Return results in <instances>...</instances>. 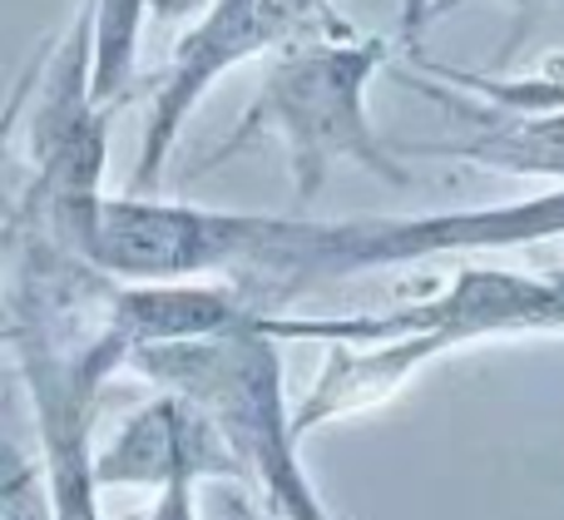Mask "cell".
<instances>
[{"label": "cell", "instance_id": "cell-11", "mask_svg": "<svg viewBox=\"0 0 564 520\" xmlns=\"http://www.w3.org/2000/svg\"><path fill=\"white\" fill-rule=\"evenodd\" d=\"M446 85L470 89L476 99L500 109H564V75H535V79H500V75H466V69H436Z\"/></svg>", "mask_w": 564, "mask_h": 520}, {"label": "cell", "instance_id": "cell-12", "mask_svg": "<svg viewBox=\"0 0 564 520\" xmlns=\"http://www.w3.org/2000/svg\"><path fill=\"white\" fill-rule=\"evenodd\" d=\"M144 520H198L194 511V481H169L159 486V501Z\"/></svg>", "mask_w": 564, "mask_h": 520}, {"label": "cell", "instance_id": "cell-18", "mask_svg": "<svg viewBox=\"0 0 564 520\" xmlns=\"http://www.w3.org/2000/svg\"><path fill=\"white\" fill-rule=\"evenodd\" d=\"M268 520H273V516H268Z\"/></svg>", "mask_w": 564, "mask_h": 520}, {"label": "cell", "instance_id": "cell-6", "mask_svg": "<svg viewBox=\"0 0 564 520\" xmlns=\"http://www.w3.org/2000/svg\"><path fill=\"white\" fill-rule=\"evenodd\" d=\"M307 30H312L307 20H297L282 0H208L204 15L174 45V59H169L164 79L154 89L149 124H144V139H139V159H134V194L159 188V174H164L169 154L178 144V129L188 124L198 99L228 69L263 55L273 45H288V40L307 35Z\"/></svg>", "mask_w": 564, "mask_h": 520}, {"label": "cell", "instance_id": "cell-4", "mask_svg": "<svg viewBox=\"0 0 564 520\" xmlns=\"http://www.w3.org/2000/svg\"><path fill=\"white\" fill-rule=\"evenodd\" d=\"M6 343L20 353L45 466L50 520H105L95 481V402L115 367H124L119 337L85 317V303H15Z\"/></svg>", "mask_w": 564, "mask_h": 520}, {"label": "cell", "instance_id": "cell-9", "mask_svg": "<svg viewBox=\"0 0 564 520\" xmlns=\"http://www.w3.org/2000/svg\"><path fill=\"white\" fill-rule=\"evenodd\" d=\"M258 307L238 283H204V278H184V283H129L109 288L105 297V327L119 337L124 357L134 347L154 343H184V337H208L224 327L253 317Z\"/></svg>", "mask_w": 564, "mask_h": 520}, {"label": "cell", "instance_id": "cell-17", "mask_svg": "<svg viewBox=\"0 0 564 520\" xmlns=\"http://www.w3.org/2000/svg\"><path fill=\"white\" fill-rule=\"evenodd\" d=\"M282 6H288L292 15H297V20H307V25H317V20H332L322 0H282Z\"/></svg>", "mask_w": 564, "mask_h": 520}, {"label": "cell", "instance_id": "cell-8", "mask_svg": "<svg viewBox=\"0 0 564 520\" xmlns=\"http://www.w3.org/2000/svg\"><path fill=\"white\" fill-rule=\"evenodd\" d=\"M411 79V75H406ZM411 85L446 105L451 115L466 119L460 139H441V144H416V154L431 159H466L476 169H496V174L516 178H555L564 184V109H500L476 105L446 79L416 75Z\"/></svg>", "mask_w": 564, "mask_h": 520}, {"label": "cell", "instance_id": "cell-15", "mask_svg": "<svg viewBox=\"0 0 564 520\" xmlns=\"http://www.w3.org/2000/svg\"><path fill=\"white\" fill-rule=\"evenodd\" d=\"M460 6H470V0H441V6H436V15H446V10H460ZM540 6H545V0H516V30H510V40H506V55H500V59H510V50H516L520 40H525L530 15H535Z\"/></svg>", "mask_w": 564, "mask_h": 520}, {"label": "cell", "instance_id": "cell-2", "mask_svg": "<svg viewBox=\"0 0 564 520\" xmlns=\"http://www.w3.org/2000/svg\"><path fill=\"white\" fill-rule=\"evenodd\" d=\"M381 55L387 40H357L347 30L288 40V55L273 59L253 109L238 119V129L224 139V149H214L208 164H224L253 139L278 134L288 149L297 204H312L322 194L332 164L341 159L387 178L391 188H406L411 169L401 164V149H391L367 119V85L381 69Z\"/></svg>", "mask_w": 564, "mask_h": 520}, {"label": "cell", "instance_id": "cell-7", "mask_svg": "<svg viewBox=\"0 0 564 520\" xmlns=\"http://www.w3.org/2000/svg\"><path fill=\"white\" fill-rule=\"evenodd\" d=\"M95 481L109 486H169V481H243V466L228 452L224 432L198 402L178 392L139 407L95 452Z\"/></svg>", "mask_w": 564, "mask_h": 520}, {"label": "cell", "instance_id": "cell-5", "mask_svg": "<svg viewBox=\"0 0 564 520\" xmlns=\"http://www.w3.org/2000/svg\"><path fill=\"white\" fill-rule=\"evenodd\" d=\"M273 337H411L426 357L480 337L510 333H564V268L545 278L506 273V268H460L441 297L397 307L387 317H347V323H307V317H263Z\"/></svg>", "mask_w": 564, "mask_h": 520}, {"label": "cell", "instance_id": "cell-3", "mask_svg": "<svg viewBox=\"0 0 564 520\" xmlns=\"http://www.w3.org/2000/svg\"><path fill=\"white\" fill-rule=\"evenodd\" d=\"M564 238V184L545 194L516 198V204L460 208V214H421V218H268L263 253L243 293H307L322 283H347L381 268H406L426 258L460 253H500Z\"/></svg>", "mask_w": 564, "mask_h": 520}, {"label": "cell", "instance_id": "cell-16", "mask_svg": "<svg viewBox=\"0 0 564 520\" xmlns=\"http://www.w3.org/2000/svg\"><path fill=\"white\" fill-rule=\"evenodd\" d=\"M25 476H35V472H30V466L20 462V452H15V446H6V442H0V491H10V486H15V481H25Z\"/></svg>", "mask_w": 564, "mask_h": 520}, {"label": "cell", "instance_id": "cell-1", "mask_svg": "<svg viewBox=\"0 0 564 520\" xmlns=\"http://www.w3.org/2000/svg\"><path fill=\"white\" fill-rule=\"evenodd\" d=\"M139 377L198 402L224 432L228 452L243 466V481L268 496L273 520H332L297 462L292 412L282 397L278 337L263 327V313L184 343L134 347L124 357Z\"/></svg>", "mask_w": 564, "mask_h": 520}, {"label": "cell", "instance_id": "cell-10", "mask_svg": "<svg viewBox=\"0 0 564 520\" xmlns=\"http://www.w3.org/2000/svg\"><path fill=\"white\" fill-rule=\"evenodd\" d=\"M95 6V59H89V95L99 109H119L134 85L139 35L154 0H89Z\"/></svg>", "mask_w": 564, "mask_h": 520}, {"label": "cell", "instance_id": "cell-13", "mask_svg": "<svg viewBox=\"0 0 564 520\" xmlns=\"http://www.w3.org/2000/svg\"><path fill=\"white\" fill-rule=\"evenodd\" d=\"M436 6H441V0H401L397 30H401V40H406V45H416V40L426 35V25L436 20Z\"/></svg>", "mask_w": 564, "mask_h": 520}, {"label": "cell", "instance_id": "cell-14", "mask_svg": "<svg viewBox=\"0 0 564 520\" xmlns=\"http://www.w3.org/2000/svg\"><path fill=\"white\" fill-rule=\"evenodd\" d=\"M0 520H35V476L0 491Z\"/></svg>", "mask_w": 564, "mask_h": 520}]
</instances>
